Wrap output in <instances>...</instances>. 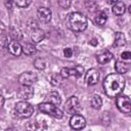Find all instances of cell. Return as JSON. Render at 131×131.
<instances>
[{
	"label": "cell",
	"instance_id": "2e32d148",
	"mask_svg": "<svg viewBox=\"0 0 131 131\" xmlns=\"http://www.w3.org/2000/svg\"><path fill=\"white\" fill-rule=\"evenodd\" d=\"M112 58H113V54H112L110 51H107V50L102 51L101 53H99V54L97 55V61H98V63H100V64L107 63L108 61L112 60Z\"/></svg>",
	"mask_w": 131,
	"mask_h": 131
},
{
	"label": "cell",
	"instance_id": "d6986e66",
	"mask_svg": "<svg viewBox=\"0 0 131 131\" xmlns=\"http://www.w3.org/2000/svg\"><path fill=\"white\" fill-rule=\"evenodd\" d=\"M21 47H23V52H24L26 55H34V54L37 52V49H36V47L33 45V43L25 42V43H23Z\"/></svg>",
	"mask_w": 131,
	"mask_h": 131
},
{
	"label": "cell",
	"instance_id": "6da1fadb",
	"mask_svg": "<svg viewBox=\"0 0 131 131\" xmlns=\"http://www.w3.org/2000/svg\"><path fill=\"white\" fill-rule=\"evenodd\" d=\"M125 87V79L120 74H110L103 81V89L107 96H119Z\"/></svg>",
	"mask_w": 131,
	"mask_h": 131
},
{
	"label": "cell",
	"instance_id": "8fae6325",
	"mask_svg": "<svg viewBox=\"0 0 131 131\" xmlns=\"http://www.w3.org/2000/svg\"><path fill=\"white\" fill-rule=\"evenodd\" d=\"M100 74L96 69H90L85 74V82L87 85H95L99 80Z\"/></svg>",
	"mask_w": 131,
	"mask_h": 131
},
{
	"label": "cell",
	"instance_id": "f1b7e54d",
	"mask_svg": "<svg viewBox=\"0 0 131 131\" xmlns=\"http://www.w3.org/2000/svg\"><path fill=\"white\" fill-rule=\"evenodd\" d=\"M5 42H6V37L4 36V35H2V38H1V43H2V46L4 47V45H5Z\"/></svg>",
	"mask_w": 131,
	"mask_h": 131
},
{
	"label": "cell",
	"instance_id": "ba28073f",
	"mask_svg": "<svg viewBox=\"0 0 131 131\" xmlns=\"http://www.w3.org/2000/svg\"><path fill=\"white\" fill-rule=\"evenodd\" d=\"M83 72H84L83 67H81V66H75L74 68H62L59 74H60V76L63 79H67V78H69L71 76L80 77V76H82Z\"/></svg>",
	"mask_w": 131,
	"mask_h": 131
},
{
	"label": "cell",
	"instance_id": "4316f807",
	"mask_svg": "<svg viewBox=\"0 0 131 131\" xmlns=\"http://www.w3.org/2000/svg\"><path fill=\"white\" fill-rule=\"evenodd\" d=\"M121 57L123 59H131V51H124L121 54Z\"/></svg>",
	"mask_w": 131,
	"mask_h": 131
},
{
	"label": "cell",
	"instance_id": "8992f818",
	"mask_svg": "<svg viewBox=\"0 0 131 131\" xmlns=\"http://www.w3.org/2000/svg\"><path fill=\"white\" fill-rule=\"evenodd\" d=\"M29 29H30V37L31 40L34 43H39L40 41H42L45 37V33L44 31L39 28V26L33 20V24H29Z\"/></svg>",
	"mask_w": 131,
	"mask_h": 131
},
{
	"label": "cell",
	"instance_id": "7402d4cb",
	"mask_svg": "<svg viewBox=\"0 0 131 131\" xmlns=\"http://www.w3.org/2000/svg\"><path fill=\"white\" fill-rule=\"evenodd\" d=\"M90 104H91L92 108H94V110H99V108L101 107V105H102V100H101L100 96H98V95H93L92 98H91V100H90Z\"/></svg>",
	"mask_w": 131,
	"mask_h": 131
},
{
	"label": "cell",
	"instance_id": "e0dca14e",
	"mask_svg": "<svg viewBox=\"0 0 131 131\" xmlns=\"http://www.w3.org/2000/svg\"><path fill=\"white\" fill-rule=\"evenodd\" d=\"M106 19H107V15H106V13H105L104 11H102V10L97 11L96 14H95V16H94V23H95V25H97V26H102V25H104L105 21H106Z\"/></svg>",
	"mask_w": 131,
	"mask_h": 131
},
{
	"label": "cell",
	"instance_id": "ffe728a7",
	"mask_svg": "<svg viewBox=\"0 0 131 131\" xmlns=\"http://www.w3.org/2000/svg\"><path fill=\"white\" fill-rule=\"evenodd\" d=\"M47 98H48V102L54 104V105H59L60 102H61V98L59 96V94L56 92V91H51L49 92V94L47 95Z\"/></svg>",
	"mask_w": 131,
	"mask_h": 131
},
{
	"label": "cell",
	"instance_id": "603a6c76",
	"mask_svg": "<svg viewBox=\"0 0 131 131\" xmlns=\"http://www.w3.org/2000/svg\"><path fill=\"white\" fill-rule=\"evenodd\" d=\"M62 79L63 78L60 76V74H54L50 78V83L53 86H59L61 84V82H62Z\"/></svg>",
	"mask_w": 131,
	"mask_h": 131
},
{
	"label": "cell",
	"instance_id": "9a60e30c",
	"mask_svg": "<svg viewBox=\"0 0 131 131\" xmlns=\"http://www.w3.org/2000/svg\"><path fill=\"white\" fill-rule=\"evenodd\" d=\"M129 68H130V64L125 62V61H123V60H118L115 63V69H116L117 73L120 74V75L126 74L129 71Z\"/></svg>",
	"mask_w": 131,
	"mask_h": 131
},
{
	"label": "cell",
	"instance_id": "d6a6232c",
	"mask_svg": "<svg viewBox=\"0 0 131 131\" xmlns=\"http://www.w3.org/2000/svg\"><path fill=\"white\" fill-rule=\"evenodd\" d=\"M128 11H129V13L131 14V5H130V6L128 7Z\"/></svg>",
	"mask_w": 131,
	"mask_h": 131
},
{
	"label": "cell",
	"instance_id": "cb8c5ba5",
	"mask_svg": "<svg viewBox=\"0 0 131 131\" xmlns=\"http://www.w3.org/2000/svg\"><path fill=\"white\" fill-rule=\"evenodd\" d=\"M34 64L36 67V69H38V70H44L46 68V66H47V62L43 58H37V59H35Z\"/></svg>",
	"mask_w": 131,
	"mask_h": 131
},
{
	"label": "cell",
	"instance_id": "52a82bcc",
	"mask_svg": "<svg viewBox=\"0 0 131 131\" xmlns=\"http://www.w3.org/2000/svg\"><path fill=\"white\" fill-rule=\"evenodd\" d=\"M64 110L68 114L70 115H76L80 110V102L78 97L76 96H71L67 101H66V105H64Z\"/></svg>",
	"mask_w": 131,
	"mask_h": 131
},
{
	"label": "cell",
	"instance_id": "30bf717a",
	"mask_svg": "<svg viewBox=\"0 0 131 131\" xmlns=\"http://www.w3.org/2000/svg\"><path fill=\"white\" fill-rule=\"evenodd\" d=\"M70 126L74 130H81L86 126V121L85 118L81 115H73L70 119Z\"/></svg>",
	"mask_w": 131,
	"mask_h": 131
},
{
	"label": "cell",
	"instance_id": "3957f363",
	"mask_svg": "<svg viewBox=\"0 0 131 131\" xmlns=\"http://www.w3.org/2000/svg\"><path fill=\"white\" fill-rule=\"evenodd\" d=\"M39 111L42 114H46L49 116H52L56 119H61L63 117V112L59 110L56 105L50 103V102H43L39 104Z\"/></svg>",
	"mask_w": 131,
	"mask_h": 131
},
{
	"label": "cell",
	"instance_id": "5bb4252c",
	"mask_svg": "<svg viewBox=\"0 0 131 131\" xmlns=\"http://www.w3.org/2000/svg\"><path fill=\"white\" fill-rule=\"evenodd\" d=\"M7 48H8V51L13 54V55H20V53L23 52V47L21 45L16 41V40H11L7 43Z\"/></svg>",
	"mask_w": 131,
	"mask_h": 131
},
{
	"label": "cell",
	"instance_id": "5b68a950",
	"mask_svg": "<svg viewBox=\"0 0 131 131\" xmlns=\"http://www.w3.org/2000/svg\"><path fill=\"white\" fill-rule=\"evenodd\" d=\"M116 105L121 113L130 114L131 113V99L124 94H120L116 98Z\"/></svg>",
	"mask_w": 131,
	"mask_h": 131
},
{
	"label": "cell",
	"instance_id": "d4e9b609",
	"mask_svg": "<svg viewBox=\"0 0 131 131\" xmlns=\"http://www.w3.org/2000/svg\"><path fill=\"white\" fill-rule=\"evenodd\" d=\"M13 3L20 8H26L27 6H29L31 4V1L30 0H15Z\"/></svg>",
	"mask_w": 131,
	"mask_h": 131
},
{
	"label": "cell",
	"instance_id": "277c9868",
	"mask_svg": "<svg viewBox=\"0 0 131 131\" xmlns=\"http://www.w3.org/2000/svg\"><path fill=\"white\" fill-rule=\"evenodd\" d=\"M14 111H15L16 115L20 118H30L34 113V107L28 101L21 100V101H18L15 103Z\"/></svg>",
	"mask_w": 131,
	"mask_h": 131
},
{
	"label": "cell",
	"instance_id": "4dcf8cb0",
	"mask_svg": "<svg viewBox=\"0 0 131 131\" xmlns=\"http://www.w3.org/2000/svg\"><path fill=\"white\" fill-rule=\"evenodd\" d=\"M90 42H91V44H93V45H96V44H97V43L95 42V40H94V39H93V40H91Z\"/></svg>",
	"mask_w": 131,
	"mask_h": 131
},
{
	"label": "cell",
	"instance_id": "4fadbf2b",
	"mask_svg": "<svg viewBox=\"0 0 131 131\" xmlns=\"http://www.w3.org/2000/svg\"><path fill=\"white\" fill-rule=\"evenodd\" d=\"M51 10L47 7H40L37 10V17L41 23L47 24L50 19H51Z\"/></svg>",
	"mask_w": 131,
	"mask_h": 131
},
{
	"label": "cell",
	"instance_id": "83f0119b",
	"mask_svg": "<svg viewBox=\"0 0 131 131\" xmlns=\"http://www.w3.org/2000/svg\"><path fill=\"white\" fill-rule=\"evenodd\" d=\"M63 54H64V56L66 57H71L72 55H73V50L71 49V48H64V50H63Z\"/></svg>",
	"mask_w": 131,
	"mask_h": 131
},
{
	"label": "cell",
	"instance_id": "ac0fdd59",
	"mask_svg": "<svg viewBox=\"0 0 131 131\" xmlns=\"http://www.w3.org/2000/svg\"><path fill=\"white\" fill-rule=\"evenodd\" d=\"M126 10V5L124 2L122 1H118V2H115L114 5H113V12L116 14V15H122Z\"/></svg>",
	"mask_w": 131,
	"mask_h": 131
},
{
	"label": "cell",
	"instance_id": "7a4b0ae2",
	"mask_svg": "<svg viewBox=\"0 0 131 131\" xmlns=\"http://www.w3.org/2000/svg\"><path fill=\"white\" fill-rule=\"evenodd\" d=\"M66 25L71 31L79 33L86 30L88 21H87V17L83 13L75 11L68 14L66 18Z\"/></svg>",
	"mask_w": 131,
	"mask_h": 131
},
{
	"label": "cell",
	"instance_id": "484cf974",
	"mask_svg": "<svg viewBox=\"0 0 131 131\" xmlns=\"http://www.w3.org/2000/svg\"><path fill=\"white\" fill-rule=\"evenodd\" d=\"M58 5H59V6H61L62 8H69V6L71 5V1L60 0V1H58Z\"/></svg>",
	"mask_w": 131,
	"mask_h": 131
},
{
	"label": "cell",
	"instance_id": "44dd1931",
	"mask_svg": "<svg viewBox=\"0 0 131 131\" xmlns=\"http://www.w3.org/2000/svg\"><path fill=\"white\" fill-rule=\"evenodd\" d=\"M126 44V38L125 35L122 32H117L115 34V41H114V46L116 47H121Z\"/></svg>",
	"mask_w": 131,
	"mask_h": 131
},
{
	"label": "cell",
	"instance_id": "f546056e",
	"mask_svg": "<svg viewBox=\"0 0 131 131\" xmlns=\"http://www.w3.org/2000/svg\"><path fill=\"white\" fill-rule=\"evenodd\" d=\"M5 131H16L15 129H13V128H7Z\"/></svg>",
	"mask_w": 131,
	"mask_h": 131
},
{
	"label": "cell",
	"instance_id": "1f68e13d",
	"mask_svg": "<svg viewBox=\"0 0 131 131\" xmlns=\"http://www.w3.org/2000/svg\"><path fill=\"white\" fill-rule=\"evenodd\" d=\"M3 104H4V98L1 97V106H3Z\"/></svg>",
	"mask_w": 131,
	"mask_h": 131
},
{
	"label": "cell",
	"instance_id": "7c38bea8",
	"mask_svg": "<svg viewBox=\"0 0 131 131\" xmlns=\"http://www.w3.org/2000/svg\"><path fill=\"white\" fill-rule=\"evenodd\" d=\"M16 94H17V97L18 98H20L21 100H25L26 101V100H28V99H30V98L33 97V95H34V89L31 86H23L21 85V87L18 88Z\"/></svg>",
	"mask_w": 131,
	"mask_h": 131
},
{
	"label": "cell",
	"instance_id": "9c48e42d",
	"mask_svg": "<svg viewBox=\"0 0 131 131\" xmlns=\"http://www.w3.org/2000/svg\"><path fill=\"white\" fill-rule=\"evenodd\" d=\"M37 75L33 72H24L18 76V82L23 86H31L37 82Z\"/></svg>",
	"mask_w": 131,
	"mask_h": 131
}]
</instances>
